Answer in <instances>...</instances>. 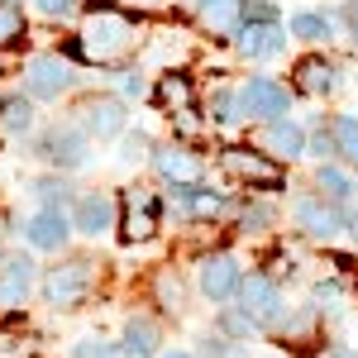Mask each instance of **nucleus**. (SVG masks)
<instances>
[{
    "label": "nucleus",
    "mask_w": 358,
    "mask_h": 358,
    "mask_svg": "<svg viewBox=\"0 0 358 358\" xmlns=\"http://www.w3.org/2000/svg\"><path fill=\"white\" fill-rule=\"evenodd\" d=\"M210 110H215V120H239V101H234V91H215V101H210Z\"/></svg>",
    "instance_id": "obj_31"
},
{
    "label": "nucleus",
    "mask_w": 358,
    "mask_h": 358,
    "mask_svg": "<svg viewBox=\"0 0 358 358\" xmlns=\"http://www.w3.org/2000/svg\"><path fill=\"white\" fill-rule=\"evenodd\" d=\"M29 96H38V101H57L67 86H72V67L62 62V57L53 53H43V57H34L29 62Z\"/></svg>",
    "instance_id": "obj_6"
},
{
    "label": "nucleus",
    "mask_w": 358,
    "mask_h": 358,
    "mask_svg": "<svg viewBox=\"0 0 358 358\" xmlns=\"http://www.w3.org/2000/svg\"><path fill=\"white\" fill-rule=\"evenodd\" d=\"M201 292H206L210 301L234 296V292H239V263H234L229 253H210V258L201 263Z\"/></svg>",
    "instance_id": "obj_12"
},
{
    "label": "nucleus",
    "mask_w": 358,
    "mask_h": 358,
    "mask_svg": "<svg viewBox=\"0 0 358 358\" xmlns=\"http://www.w3.org/2000/svg\"><path fill=\"white\" fill-rule=\"evenodd\" d=\"M15 344H24V339H15V334H5V339H0V358H15ZM29 349H20V358H24Z\"/></svg>",
    "instance_id": "obj_37"
},
{
    "label": "nucleus",
    "mask_w": 358,
    "mask_h": 358,
    "mask_svg": "<svg viewBox=\"0 0 358 358\" xmlns=\"http://www.w3.org/2000/svg\"><path fill=\"white\" fill-rule=\"evenodd\" d=\"M153 344H158V325H153L148 315H134V320L124 325V349L143 358V354H153Z\"/></svg>",
    "instance_id": "obj_22"
},
{
    "label": "nucleus",
    "mask_w": 358,
    "mask_h": 358,
    "mask_svg": "<svg viewBox=\"0 0 358 358\" xmlns=\"http://www.w3.org/2000/svg\"><path fill=\"white\" fill-rule=\"evenodd\" d=\"M206 358H239V354H234L224 339H215V344H206Z\"/></svg>",
    "instance_id": "obj_36"
},
{
    "label": "nucleus",
    "mask_w": 358,
    "mask_h": 358,
    "mask_svg": "<svg viewBox=\"0 0 358 358\" xmlns=\"http://www.w3.org/2000/svg\"><path fill=\"white\" fill-rule=\"evenodd\" d=\"M296 86H301L306 96H330L334 91V67L325 57H306V62H296Z\"/></svg>",
    "instance_id": "obj_19"
},
{
    "label": "nucleus",
    "mask_w": 358,
    "mask_h": 358,
    "mask_svg": "<svg viewBox=\"0 0 358 358\" xmlns=\"http://www.w3.org/2000/svg\"><path fill=\"white\" fill-rule=\"evenodd\" d=\"M354 34H358V0H354Z\"/></svg>",
    "instance_id": "obj_39"
},
{
    "label": "nucleus",
    "mask_w": 358,
    "mask_h": 358,
    "mask_svg": "<svg viewBox=\"0 0 358 358\" xmlns=\"http://www.w3.org/2000/svg\"><path fill=\"white\" fill-rule=\"evenodd\" d=\"M38 15H48V20H62V15H72V0H38Z\"/></svg>",
    "instance_id": "obj_34"
},
{
    "label": "nucleus",
    "mask_w": 358,
    "mask_h": 358,
    "mask_svg": "<svg viewBox=\"0 0 358 358\" xmlns=\"http://www.w3.org/2000/svg\"><path fill=\"white\" fill-rule=\"evenodd\" d=\"M20 34H24V10L10 5V0H0V43H15Z\"/></svg>",
    "instance_id": "obj_24"
},
{
    "label": "nucleus",
    "mask_w": 358,
    "mask_h": 358,
    "mask_svg": "<svg viewBox=\"0 0 358 358\" xmlns=\"http://www.w3.org/2000/svg\"><path fill=\"white\" fill-rule=\"evenodd\" d=\"M91 282H96V268H91L86 258H72V263H62V268H48V277H43V296L67 310V306L86 301Z\"/></svg>",
    "instance_id": "obj_2"
},
{
    "label": "nucleus",
    "mask_w": 358,
    "mask_h": 358,
    "mask_svg": "<svg viewBox=\"0 0 358 358\" xmlns=\"http://www.w3.org/2000/svg\"><path fill=\"white\" fill-rule=\"evenodd\" d=\"M182 196H187V206H192L196 215H220V210H224V201H220V196H210V192H196V187H182Z\"/></svg>",
    "instance_id": "obj_27"
},
{
    "label": "nucleus",
    "mask_w": 358,
    "mask_h": 358,
    "mask_svg": "<svg viewBox=\"0 0 358 358\" xmlns=\"http://www.w3.org/2000/svg\"><path fill=\"white\" fill-rule=\"evenodd\" d=\"M158 301L167 306V310H177V306H182V282H177V277H158Z\"/></svg>",
    "instance_id": "obj_32"
},
{
    "label": "nucleus",
    "mask_w": 358,
    "mask_h": 358,
    "mask_svg": "<svg viewBox=\"0 0 358 358\" xmlns=\"http://www.w3.org/2000/svg\"><path fill=\"white\" fill-rule=\"evenodd\" d=\"M77 358H124L120 344H106V339H82L77 344Z\"/></svg>",
    "instance_id": "obj_29"
},
{
    "label": "nucleus",
    "mask_w": 358,
    "mask_h": 358,
    "mask_svg": "<svg viewBox=\"0 0 358 358\" xmlns=\"http://www.w3.org/2000/svg\"><path fill=\"white\" fill-rule=\"evenodd\" d=\"M153 167L163 172L167 182H177V187H196V182H201V172H206L201 158L187 153V148H158V153H153Z\"/></svg>",
    "instance_id": "obj_14"
},
{
    "label": "nucleus",
    "mask_w": 358,
    "mask_h": 358,
    "mask_svg": "<svg viewBox=\"0 0 358 358\" xmlns=\"http://www.w3.org/2000/svg\"><path fill=\"white\" fill-rule=\"evenodd\" d=\"M282 43H287V34L277 24H248L239 29V53L244 57H273L282 53Z\"/></svg>",
    "instance_id": "obj_17"
},
{
    "label": "nucleus",
    "mask_w": 358,
    "mask_h": 358,
    "mask_svg": "<svg viewBox=\"0 0 358 358\" xmlns=\"http://www.w3.org/2000/svg\"><path fill=\"white\" fill-rule=\"evenodd\" d=\"M158 101H163L172 115H187L192 110V82H187V77H163V82H158Z\"/></svg>",
    "instance_id": "obj_23"
},
{
    "label": "nucleus",
    "mask_w": 358,
    "mask_h": 358,
    "mask_svg": "<svg viewBox=\"0 0 358 358\" xmlns=\"http://www.w3.org/2000/svg\"><path fill=\"white\" fill-rule=\"evenodd\" d=\"M138 43V29L129 15H120L110 5H96L91 15H86L82 34H77V53L86 62H96V67H110V62H124V57L134 53Z\"/></svg>",
    "instance_id": "obj_1"
},
{
    "label": "nucleus",
    "mask_w": 358,
    "mask_h": 358,
    "mask_svg": "<svg viewBox=\"0 0 358 358\" xmlns=\"http://www.w3.org/2000/svg\"><path fill=\"white\" fill-rule=\"evenodd\" d=\"M86 153H91V138H86V129H77V124H57L53 134L43 138V158L57 167H82Z\"/></svg>",
    "instance_id": "obj_8"
},
{
    "label": "nucleus",
    "mask_w": 358,
    "mask_h": 358,
    "mask_svg": "<svg viewBox=\"0 0 358 358\" xmlns=\"http://www.w3.org/2000/svg\"><path fill=\"white\" fill-rule=\"evenodd\" d=\"M224 172L234 177V182H244V187H282V167L273 158H263V153H253V148H224L220 153Z\"/></svg>",
    "instance_id": "obj_3"
},
{
    "label": "nucleus",
    "mask_w": 358,
    "mask_h": 358,
    "mask_svg": "<svg viewBox=\"0 0 358 358\" xmlns=\"http://www.w3.org/2000/svg\"><path fill=\"white\" fill-rule=\"evenodd\" d=\"M330 148L344 158V163H358V120L354 115H339L330 124Z\"/></svg>",
    "instance_id": "obj_21"
},
{
    "label": "nucleus",
    "mask_w": 358,
    "mask_h": 358,
    "mask_svg": "<svg viewBox=\"0 0 358 358\" xmlns=\"http://www.w3.org/2000/svg\"><path fill=\"white\" fill-rule=\"evenodd\" d=\"M315 182H320V192L330 196V201H349V192H354V187H349V177H344L339 167H320V177H315Z\"/></svg>",
    "instance_id": "obj_25"
},
{
    "label": "nucleus",
    "mask_w": 358,
    "mask_h": 358,
    "mask_svg": "<svg viewBox=\"0 0 358 358\" xmlns=\"http://www.w3.org/2000/svg\"><path fill=\"white\" fill-rule=\"evenodd\" d=\"M253 153H263V158H296L306 153V134L292 124V120H268L263 129H253Z\"/></svg>",
    "instance_id": "obj_4"
},
{
    "label": "nucleus",
    "mask_w": 358,
    "mask_h": 358,
    "mask_svg": "<svg viewBox=\"0 0 358 358\" xmlns=\"http://www.w3.org/2000/svg\"><path fill=\"white\" fill-rule=\"evenodd\" d=\"M239 301H244V315L258 325V320H273L277 315V282L263 273L239 277Z\"/></svg>",
    "instance_id": "obj_10"
},
{
    "label": "nucleus",
    "mask_w": 358,
    "mask_h": 358,
    "mask_svg": "<svg viewBox=\"0 0 358 358\" xmlns=\"http://www.w3.org/2000/svg\"><path fill=\"white\" fill-rule=\"evenodd\" d=\"M72 220H77V229H82V234H91V239H96V234H106V229L115 224V201L106 192H91V196H82V201H77Z\"/></svg>",
    "instance_id": "obj_15"
},
{
    "label": "nucleus",
    "mask_w": 358,
    "mask_h": 358,
    "mask_svg": "<svg viewBox=\"0 0 358 358\" xmlns=\"http://www.w3.org/2000/svg\"><path fill=\"white\" fill-rule=\"evenodd\" d=\"M220 325H224L229 334H248V330H253V320H248L244 310H224V315H220Z\"/></svg>",
    "instance_id": "obj_33"
},
{
    "label": "nucleus",
    "mask_w": 358,
    "mask_h": 358,
    "mask_svg": "<svg viewBox=\"0 0 358 358\" xmlns=\"http://www.w3.org/2000/svg\"><path fill=\"white\" fill-rule=\"evenodd\" d=\"M244 20V0H201V24L210 34H234Z\"/></svg>",
    "instance_id": "obj_18"
},
{
    "label": "nucleus",
    "mask_w": 358,
    "mask_h": 358,
    "mask_svg": "<svg viewBox=\"0 0 358 358\" xmlns=\"http://www.w3.org/2000/svg\"><path fill=\"white\" fill-rule=\"evenodd\" d=\"M29 124H34V106H29V101H20V96L0 101V134L5 138L29 134Z\"/></svg>",
    "instance_id": "obj_20"
},
{
    "label": "nucleus",
    "mask_w": 358,
    "mask_h": 358,
    "mask_svg": "<svg viewBox=\"0 0 358 358\" xmlns=\"http://www.w3.org/2000/svg\"><path fill=\"white\" fill-rule=\"evenodd\" d=\"M187 5H201V0H187Z\"/></svg>",
    "instance_id": "obj_42"
},
{
    "label": "nucleus",
    "mask_w": 358,
    "mask_h": 358,
    "mask_svg": "<svg viewBox=\"0 0 358 358\" xmlns=\"http://www.w3.org/2000/svg\"><path fill=\"white\" fill-rule=\"evenodd\" d=\"M244 15H248V24H277L273 0H244Z\"/></svg>",
    "instance_id": "obj_30"
},
{
    "label": "nucleus",
    "mask_w": 358,
    "mask_h": 358,
    "mask_svg": "<svg viewBox=\"0 0 358 358\" xmlns=\"http://www.w3.org/2000/svg\"><path fill=\"white\" fill-rule=\"evenodd\" d=\"M234 101H239V110H244V115H282L292 96H287V86L273 82V77H253Z\"/></svg>",
    "instance_id": "obj_9"
},
{
    "label": "nucleus",
    "mask_w": 358,
    "mask_h": 358,
    "mask_svg": "<svg viewBox=\"0 0 358 358\" xmlns=\"http://www.w3.org/2000/svg\"><path fill=\"white\" fill-rule=\"evenodd\" d=\"M292 34L296 38H330V20H320V15H292Z\"/></svg>",
    "instance_id": "obj_26"
},
{
    "label": "nucleus",
    "mask_w": 358,
    "mask_h": 358,
    "mask_svg": "<svg viewBox=\"0 0 358 358\" xmlns=\"http://www.w3.org/2000/svg\"><path fill=\"white\" fill-rule=\"evenodd\" d=\"M124 5H138V0H124Z\"/></svg>",
    "instance_id": "obj_41"
},
{
    "label": "nucleus",
    "mask_w": 358,
    "mask_h": 358,
    "mask_svg": "<svg viewBox=\"0 0 358 358\" xmlns=\"http://www.w3.org/2000/svg\"><path fill=\"white\" fill-rule=\"evenodd\" d=\"M86 115V138L96 134V138H115L120 129H124V101L120 96H91L82 106Z\"/></svg>",
    "instance_id": "obj_11"
},
{
    "label": "nucleus",
    "mask_w": 358,
    "mask_h": 358,
    "mask_svg": "<svg viewBox=\"0 0 358 358\" xmlns=\"http://www.w3.org/2000/svg\"><path fill=\"white\" fill-rule=\"evenodd\" d=\"M158 358H192V354H177V349H167V354H158Z\"/></svg>",
    "instance_id": "obj_38"
},
{
    "label": "nucleus",
    "mask_w": 358,
    "mask_h": 358,
    "mask_svg": "<svg viewBox=\"0 0 358 358\" xmlns=\"http://www.w3.org/2000/svg\"><path fill=\"white\" fill-rule=\"evenodd\" d=\"M0 244H5V229H0Z\"/></svg>",
    "instance_id": "obj_40"
},
{
    "label": "nucleus",
    "mask_w": 358,
    "mask_h": 358,
    "mask_svg": "<svg viewBox=\"0 0 358 358\" xmlns=\"http://www.w3.org/2000/svg\"><path fill=\"white\" fill-rule=\"evenodd\" d=\"M24 234H29V244H34V248H62V244H67V234H72V224H67L62 210H38V215H29Z\"/></svg>",
    "instance_id": "obj_16"
},
{
    "label": "nucleus",
    "mask_w": 358,
    "mask_h": 358,
    "mask_svg": "<svg viewBox=\"0 0 358 358\" xmlns=\"http://www.w3.org/2000/svg\"><path fill=\"white\" fill-rule=\"evenodd\" d=\"M34 192H38V201H43V210H62V196H67V187H62V182L43 177V182H34Z\"/></svg>",
    "instance_id": "obj_28"
},
{
    "label": "nucleus",
    "mask_w": 358,
    "mask_h": 358,
    "mask_svg": "<svg viewBox=\"0 0 358 358\" xmlns=\"http://www.w3.org/2000/svg\"><path fill=\"white\" fill-rule=\"evenodd\" d=\"M29 287H34V263L29 258H0V306L5 310L24 306Z\"/></svg>",
    "instance_id": "obj_13"
},
{
    "label": "nucleus",
    "mask_w": 358,
    "mask_h": 358,
    "mask_svg": "<svg viewBox=\"0 0 358 358\" xmlns=\"http://www.w3.org/2000/svg\"><path fill=\"white\" fill-rule=\"evenodd\" d=\"M296 224H301L310 239H334L349 220H344V210L330 206L325 196H301V201H296Z\"/></svg>",
    "instance_id": "obj_5"
},
{
    "label": "nucleus",
    "mask_w": 358,
    "mask_h": 358,
    "mask_svg": "<svg viewBox=\"0 0 358 358\" xmlns=\"http://www.w3.org/2000/svg\"><path fill=\"white\" fill-rule=\"evenodd\" d=\"M10 5H15V0H10Z\"/></svg>",
    "instance_id": "obj_43"
},
{
    "label": "nucleus",
    "mask_w": 358,
    "mask_h": 358,
    "mask_svg": "<svg viewBox=\"0 0 358 358\" xmlns=\"http://www.w3.org/2000/svg\"><path fill=\"white\" fill-rule=\"evenodd\" d=\"M273 220V215H268V210H263V206H253V210H244V229L248 224H253V229H258V224H268Z\"/></svg>",
    "instance_id": "obj_35"
},
{
    "label": "nucleus",
    "mask_w": 358,
    "mask_h": 358,
    "mask_svg": "<svg viewBox=\"0 0 358 358\" xmlns=\"http://www.w3.org/2000/svg\"><path fill=\"white\" fill-rule=\"evenodd\" d=\"M158 234V196L148 187L124 192V239H153Z\"/></svg>",
    "instance_id": "obj_7"
}]
</instances>
